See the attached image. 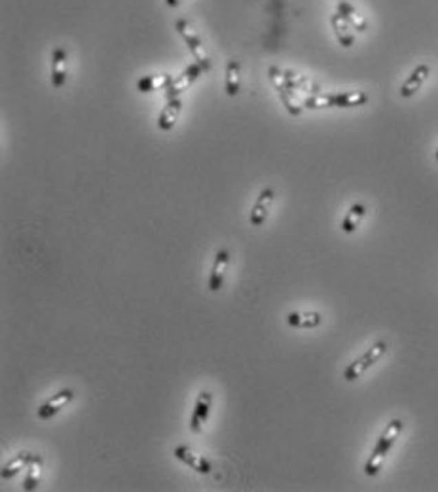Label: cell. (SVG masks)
<instances>
[{
    "mask_svg": "<svg viewBox=\"0 0 438 492\" xmlns=\"http://www.w3.org/2000/svg\"><path fill=\"white\" fill-rule=\"evenodd\" d=\"M180 2H182V0H165V4H167V6H169V8L178 6V4H180Z\"/></svg>",
    "mask_w": 438,
    "mask_h": 492,
    "instance_id": "obj_24",
    "label": "cell"
},
{
    "mask_svg": "<svg viewBox=\"0 0 438 492\" xmlns=\"http://www.w3.org/2000/svg\"><path fill=\"white\" fill-rule=\"evenodd\" d=\"M42 468H44V460H42V456H39V454H34L32 456L31 464H29V468H27V477H25V483H23V489L25 491H36V486H39L40 483V475H42Z\"/></svg>",
    "mask_w": 438,
    "mask_h": 492,
    "instance_id": "obj_20",
    "label": "cell"
},
{
    "mask_svg": "<svg viewBox=\"0 0 438 492\" xmlns=\"http://www.w3.org/2000/svg\"><path fill=\"white\" fill-rule=\"evenodd\" d=\"M175 27H177L178 34L185 38L186 45H188V50H190V53L194 55L196 63H200L201 67L205 68V72H207L209 68H211V59H209L207 52H205V45H203V40L200 38V34H198V32L192 29V25L186 21V19H182V17L177 19Z\"/></svg>",
    "mask_w": 438,
    "mask_h": 492,
    "instance_id": "obj_3",
    "label": "cell"
},
{
    "mask_svg": "<svg viewBox=\"0 0 438 492\" xmlns=\"http://www.w3.org/2000/svg\"><path fill=\"white\" fill-rule=\"evenodd\" d=\"M173 454H175V458H178V460L182 462V464L190 466L194 471L203 473V475L211 473V462H209L207 458L203 456V454L194 453L192 449H188L186 445L175 447V449H173Z\"/></svg>",
    "mask_w": 438,
    "mask_h": 492,
    "instance_id": "obj_6",
    "label": "cell"
},
{
    "mask_svg": "<svg viewBox=\"0 0 438 492\" xmlns=\"http://www.w3.org/2000/svg\"><path fill=\"white\" fill-rule=\"evenodd\" d=\"M211 403H213L211 392H209V390H201L198 400H196V405H194L192 418H190V430H192L194 434H200V431L203 430V424L207 423L209 418Z\"/></svg>",
    "mask_w": 438,
    "mask_h": 492,
    "instance_id": "obj_8",
    "label": "cell"
},
{
    "mask_svg": "<svg viewBox=\"0 0 438 492\" xmlns=\"http://www.w3.org/2000/svg\"><path fill=\"white\" fill-rule=\"evenodd\" d=\"M387 348H389V345H387L385 341H376V343H374V345H372V347L361 356V358H357L355 362H351L349 365H347L346 371H344V378L349 381V383H353V381H357L359 377H362V375H364L374 363H377L382 358H384L385 352H387Z\"/></svg>",
    "mask_w": 438,
    "mask_h": 492,
    "instance_id": "obj_2",
    "label": "cell"
},
{
    "mask_svg": "<svg viewBox=\"0 0 438 492\" xmlns=\"http://www.w3.org/2000/svg\"><path fill=\"white\" fill-rule=\"evenodd\" d=\"M72 398H74V392H72L70 388H65L61 392L52 396L48 401H44V403L40 405L39 411H36V415H39V418H42V420H48V418L57 415L61 409L67 407L70 401H72Z\"/></svg>",
    "mask_w": 438,
    "mask_h": 492,
    "instance_id": "obj_7",
    "label": "cell"
},
{
    "mask_svg": "<svg viewBox=\"0 0 438 492\" xmlns=\"http://www.w3.org/2000/svg\"><path fill=\"white\" fill-rule=\"evenodd\" d=\"M286 322H289V325L298 328V330H313L317 325H321L323 317L315 310H304V312H291L286 317Z\"/></svg>",
    "mask_w": 438,
    "mask_h": 492,
    "instance_id": "obj_13",
    "label": "cell"
},
{
    "mask_svg": "<svg viewBox=\"0 0 438 492\" xmlns=\"http://www.w3.org/2000/svg\"><path fill=\"white\" fill-rule=\"evenodd\" d=\"M67 63H69V53L65 47L57 45L52 52V85L55 89H61L67 83Z\"/></svg>",
    "mask_w": 438,
    "mask_h": 492,
    "instance_id": "obj_9",
    "label": "cell"
},
{
    "mask_svg": "<svg viewBox=\"0 0 438 492\" xmlns=\"http://www.w3.org/2000/svg\"><path fill=\"white\" fill-rule=\"evenodd\" d=\"M180 110H182V100L180 98H169L167 100V105L163 106L162 114H160V118H158V127L162 129V131H171V129L175 127V123H177L178 116H180Z\"/></svg>",
    "mask_w": 438,
    "mask_h": 492,
    "instance_id": "obj_12",
    "label": "cell"
},
{
    "mask_svg": "<svg viewBox=\"0 0 438 492\" xmlns=\"http://www.w3.org/2000/svg\"><path fill=\"white\" fill-rule=\"evenodd\" d=\"M273 199H275V189L273 188L262 189L260 195H258V199H256V203H254L253 211H251V214H249L251 226L254 227L264 226V222L268 220L269 208H271V204H273Z\"/></svg>",
    "mask_w": 438,
    "mask_h": 492,
    "instance_id": "obj_5",
    "label": "cell"
},
{
    "mask_svg": "<svg viewBox=\"0 0 438 492\" xmlns=\"http://www.w3.org/2000/svg\"><path fill=\"white\" fill-rule=\"evenodd\" d=\"M275 89H277V93H279L281 103H283V106L286 108V112L291 114V116H300L302 106H298V103H296V98H294V91L284 89V87H275Z\"/></svg>",
    "mask_w": 438,
    "mask_h": 492,
    "instance_id": "obj_23",
    "label": "cell"
},
{
    "mask_svg": "<svg viewBox=\"0 0 438 492\" xmlns=\"http://www.w3.org/2000/svg\"><path fill=\"white\" fill-rule=\"evenodd\" d=\"M173 82V78L169 74H160V76H143L137 82V89L140 93H150V91H160L167 89Z\"/></svg>",
    "mask_w": 438,
    "mask_h": 492,
    "instance_id": "obj_17",
    "label": "cell"
},
{
    "mask_svg": "<svg viewBox=\"0 0 438 492\" xmlns=\"http://www.w3.org/2000/svg\"><path fill=\"white\" fill-rule=\"evenodd\" d=\"M402 430H404V423H402L400 418H393L391 423L385 426V430L382 431V436L377 439L374 451H372L370 458L366 460V464H364V473H366V475H377V471L382 469L387 454L391 451V447L395 445V441L399 439Z\"/></svg>",
    "mask_w": 438,
    "mask_h": 492,
    "instance_id": "obj_1",
    "label": "cell"
},
{
    "mask_svg": "<svg viewBox=\"0 0 438 492\" xmlns=\"http://www.w3.org/2000/svg\"><path fill=\"white\" fill-rule=\"evenodd\" d=\"M228 265H230V250L220 248L216 252L213 269H211V275H209V290L211 292H218L222 288L224 275H226Z\"/></svg>",
    "mask_w": 438,
    "mask_h": 492,
    "instance_id": "obj_10",
    "label": "cell"
},
{
    "mask_svg": "<svg viewBox=\"0 0 438 492\" xmlns=\"http://www.w3.org/2000/svg\"><path fill=\"white\" fill-rule=\"evenodd\" d=\"M332 29H334V32H336V38H338V42L344 47H351V45L355 44V34L351 32V25L342 17L340 14H334L332 15Z\"/></svg>",
    "mask_w": 438,
    "mask_h": 492,
    "instance_id": "obj_16",
    "label": "cell"
},
{
    "mask_svg": "<svg viewBox=\"0 0 438 492\" xmlns=\"http://www.w3.org/2000/svg\"><path fill=\"white\" fill-rule=\"evenodd\" d=\"M203 72H205V68L201 67L200 63L188 65V67L180 72V76H177V78L171 82L169 87L165 89V98H167V100H169V98H177L180 93L188 91V87H190V85H192V83L196 82Z\"/></svg>",
    "mask_w": 438,
    "mask_h": 492,
    "instance_id": "obj_4",
    "label": "cell"
},
{
    "mask_svg": "<svg viewBox=\"0 0 438 492\" xmlns=\"http://www.w3.org/2000/svg\"><path fill=\"white\" fill-rule=\"evenodd\" d=\"M430 74V67L429 65H417V67L414 68V72L408 76V80L404 83H402V87H400V97L404 98H410L414 97L417 91L421 89V85L425 83V80L429 78Z\"/></svg>",
    "mask_w": 438,
    "mask_h": 492,
    "instance_id": "obj_11",
    "label": "cell"
},
{
    "mask_svg": "<svg viewBox=\"0 0 438 492\" xmlns=\"http://www.w3.org/2000/svg\"><path fill=\"white\" fill-rule=\"evenodd\" d=\"M366 216V206L362 203H355L349 211H347L346 218L342 222V229L344 233H355L359 226H361L362 218Z\"/></svg>",
    "mask_w": 438,
    "mask_h": 492,
    "instance_id": "obj_18",
    "label": "cell"
},
{
    "mask_svg": "<svg viewBox=\"0 0 438 492\" xmlns=\"http://www.w3.org/2000/svg\"><path fill=\"white\" fill-rule=\"evenodd\" d=\"M338 14L342 15V17H344V19H346L355 30H359V32H364L366 27H368V23H366V19L359 14V10L351 6L347 0H340L338 2Z\"/></svg>",
    "mask_w": 438,
    "mask_h": 492,
    "instance_id": "obj_14",
    "label": "cell"
},
{
    "mask_svg": "<svg viewBox=\"0 0 438 492\" xmlns=\"http://www.w3.org/2000/svg\"><path fill=\"white\" fill-rule=\"evenodd\" d=\"M435 158H437V161H438V150H437V153H435Z\"/></svg>",
    "mask_w": 438,
    "mask_h": 492,
    "instance_id": "obj_25",
    "label": "cell"
},
{
    "mask_svg": "<svg viewBox=\"0 0 438 492\" xmlns=\"http://www.w3.org/2000/svg\"><path fill=\"white\" fill-rule=\"evenodd\" d=\"M241 87V67L236 59L228 61L226 65V93L230 97H236Z\"/></svg>",
    "mask_w": 438,
    "mask_h": 492,
    "instance_id": "obj_19",
    "label": "cell"
},
{
    "mask_svg": "<svg viewBox=\"0 0 438 492\" xmlns=\"http://www.w3.org/2000/svg\"><path fill=\"white\" fill-rule=\"evenodd\" d=\"M302 106L304 108H309V110H317V108H328V106H334V100H332V93H313L302 100Z\"/></svg>",
    "mask_w": 438,
    "mask_h": 492,
    "instance_id": "obj_22",
    "label": "cell"
},
{
    "mask_svg": "<svg viewBox=\"0 0 438 492\" xmlns=\"http://www.w3.org/2000/svg\"><path fill=\"white\" fill-rule=\"evenodd\" d=\"M334 106L340 108H355L368 103V95L364 91H346V93H332Z\"/></svg>",
    "mask_w": 438,
    "mask_h": 492,
    "instance_id": "obj_15",
    "label": "cell"
},
{
    "mask_svg": "<svg viewBox=\"0 0 438 492\" xmlns=\"http://www.w3.org/2000/svg\"><path fill=\"white\" fill-rule=\"evenodd\" d=\"M32 456L34 454H31V453H19L16 456V458H12V460L2 468V479H12L14 475H17L21 469H27L29 468V464H31V460H32Z\"/></svg>",
    "mask_w": 438,
    "mask_h": 492,
    "instance_id": "obj_21",
    "label": "cell"
}]
</instances>
